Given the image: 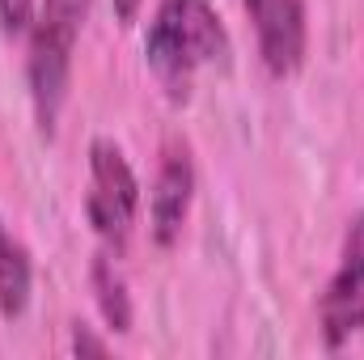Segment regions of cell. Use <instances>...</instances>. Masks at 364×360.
<instances>
[{"label":"cell","instance_id":"cell-1","mask_svg":"<svg viewBox=\"0 0 364 360\" xmlns=\"http://www.w3.org/2000/svg\"><path fill=\"white\" fill-rule=\"evenodd\" d=\"M229 34L212 9V0H157L144 60L157 77V85L170 93V102H186L195 73L208 64H225Z\"/></svg>","mask_w":364,"mask_h":360},{"label":"cell","instance_id":"cell-2","mask_svg":"<svg viewBox=\"0 0 364 360\" xmlns=\"http://www.w3.org/2000/svg\"><path fill=\"white\" fill-rule=\"evenodd\" d=\"M90 17V0H43L38 17L30 21V55H26V77H30V102L38 132L51 136L55 119L68 97L73 77V47L81 38V26Z\"/></svg>","mask_w":364,"mask_h":360},{"label":"cell","instance_id":"cell-3","mask_svg":"<svg viewBox=\"0 0 364 360\" xmlns=\"http://www.w3.org/2000/svg\"><path fill=\"white\" fill-rule=\"evenodd\" d=\"M140 212V179L127 166L123 149L106 136L90 144V191H85V216L97 229V238L114 250L127 246L132 225Z\"/></svg>","mask_w":364,"mask_h":360},{"label":"cell","instance_id":"cell-4","mask_svg":"<svg viewBox=\"0 0 364 360\" xmlns=\"http://www.w3.org/2000/svg\"><path fill=\"white\" fill-rule=\"evenodd\" d=\"M318 318H322L326 348H339L364 331V212L348 221L339 271L331 275V284L318 301Z\"/></svg>","mask_w":364,"mask_h":360},{"label":"cell","instance_id":"cell-5","mask_svg":"<svg viewBox=\"0 0 364 360\" xmlns=\"http://www.w3.org/2000/svg\"><path fill=\"white\" fill-rule=\"evenodd\" d=\"M191 199H195V162H191V149L170 140L166 153H161V166H157V179L149 191V225H153V242L157 246H174L186 225V212H191Z\"/></svg>","mask_w":364,"mask_h":360},{"label":"cell","instance_id":"cell-6","mask_svg":"<svg viewBox=\"0 0 364 360\" xmlns=\"http://www.w3.org/2000/svg\"><path fill=\"white\" fill-rule=\"evenodd\" d=\"M267 73L288 77L305 60V4L301 0H246Z\"/></svg>","mask_w":364,"mask_h":360},{"label":"cell","instance_id":"cell-7","mask_svg":"<svg viewBox=\"0 0 364 360\" xmlns=\"http://www.w3.org/2000/svg\"><path fill=\"white\" fill-rule=\"evenodd\" d=\"M90 284H93V301H97L106 327L119 331V335H127V331H132V297H127V280H123V271L114 268L110 255H97V259H93Z\"/></svg>","mask_w":364,"mask_h":360},{"label":"cell","instance_id":"cell-8","mask_svg":"<svg viewBox=\"0 0 364 360\" xmlns=\"http://www.w3.org/2000/svg\"><path fill=\"white\" fill-rule=\"evenodd\" d=\"M26 305H30V259L0 221V314L17 318L26 314Z\"/></svg>","mask_w":364,"mask_h":360},{"label":"cell","instance_id":"cell-9","mask_svg":"<svg viewBox=\"0 0 364 360\" xmlns=\"http://www.w3.org/2000/svg\"><path fill=\"white\" fill-rule=\"evenodd\" d=\"M34 21V0H0V26L4 34H26Z\"/></svg>","mask_w":364,"mask_h":360},{"label":"cell","instance_id":"cell-10","mask_svg":"<svg viewBox=\"0 0 364 360\" xmlns=\"http://www.w3.org/2000/svg\"><path fill=\"white\" fill-rule=\"evenodd\" d=\"M73 352L77 356H106V344L93 339L90 327H73Z\"/></svg>","mask_w":364,"mask_h":360},{"label":"cell","instance_id":"cell-11","mask_svg":"<svg viewBox=\"0 0 364 360\" xmlns=\"http://www.w3.org/2000/svg\"><path fill=\"white\" fill-rule=\"evenodd\" d=\"M114 4V17H119V26H132L136 17H140V4L144 0H110Z\"/></svg>","mask_w":364,"mask_h":360}]
</instances>
